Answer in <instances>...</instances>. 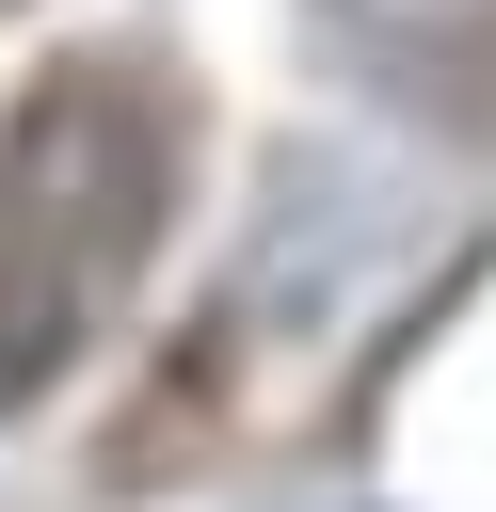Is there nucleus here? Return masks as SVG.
<instances>
[{"mask_svg":"<svg viewBox=\"0 0 496 512\" xmlns=\"http://www.w3.org/2000/svg\"><path fill=\"white\" fill-rule=\"evenodd\" d=\"M192 176V96L144 48H64L0 112V416H32L64 368L112 352L176 240Z\"/></svg>","mask_w":496,"mask_h":512,"instance_id":"nucleus-1","label":"nucleus"}]
</instances>
